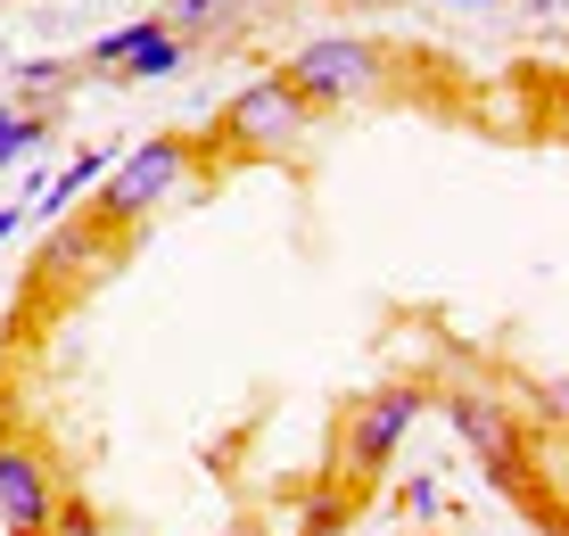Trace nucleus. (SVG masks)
<instances>
[{
    "label": "nucleus",
    "instance_id": "obj_1",
    "mask_svg": "<svg viewBox=\"0 0 569 536\" xmlns=\"http://www.w3.org/2000/svg\"><path fill=\"white\" fill-rule=\"evenodd\" d=\"M190 166H199V141H182V132H157V141L124 149V157L100 173V207H91V224H100V231L141 224L149 207H166V198L190 182Z\"/></svg>",
    "mask_w": 569,
    "mask_h": 536
},
{
    "label": "nucleus",
    "instance_id": "obj_2",
    "mask_svg": "<svg viewBox=\"0 0 569 536\" xmlns=\"http://www.w3.org/2000/svg\"><path fill=\"white\" fill-rule=\"evenodd\" d=\"M281 75L298 83L306 108H356V99H380L388 91V50L363 42V33H313Z\"/></svg>",
    "mask_w": 569,
    "mask_h": 536
},
{
    "label": "nucleus",
    "instance_id": "obj_3",
    "mask_svg": "<svg viewBox=\"0 0 569 536\" xmlns=\"http://www.w3.org/2000/svg\"><path fill=\"white\" fill-rule=\"evenodd\" d=\"M298 141H313V108L298 99L289 75H257L248 91H231L223 149H240V157H289Z\"/></svg>",
    "mask_w": 569,
    "mask_h": 536
},
{
    "label": "nucleus",
    "instance_id": "obj_4",
    "mask_svg": "<svg viewBox=\"0 0 569 536\" xmlns=\"http://www.w3.org/2000/svg\"><path fill=\"white\" fill-rule=\"evenodd\" d=\"M446 421L462 429V446L479 454V470H487V479H496L503 495H528V438L512 429V413H503L496 396L455 388V396H446Z\"/></svg>",
    "mask_w": 569,
    "mask_h": 536
},
{
    "label": "nucleus",
    "instance_id": "obj_5",
    "mask_svg": "<svg viewBox=\"0 0 569 536\" xmlns=\"http://www.w3.org/2000/svg\"><path fill=\"white\" fill-rule=\"evenodd\" d=\"M421 405H429V396H421L413 380H397V388L363 396V405H356V421H347V479H371V470H388V454L413 438Z\"/></svg>",
    "mask_w": 569,
    "mask_h": 536
},
{
    "label": "nucleus",
    "instance_id": "obj_6",
    "mask_svg": "<svg viewBox=\"0 0 569 536\" xmlns=\"http://www.w3.org/2000/svg\"><path fill=\"white\" fill-rule=\"evenodd\" d=\"M58 520V479H50V463L33 446H17V438H0V528L9 536H50Z\"/></svg>",
    "mask_w": 569,
    "mask_h": 536
},
{
    "label": "nucleus",
    "instance_id": "obj_7",
    "mask_svg": "<svg viewBox=\"0 0 569 536\" xmlns=\"http://www.w3.org/2000/svg\"><path fill=\"white\" fill-rule=\"evenodd\" d=\"M108 166H116L108 149H83V157H67L58 173H42V190L26 198V215H50V224H67V215H74V198H83V190H100V173H108Z\"/></svg>",
    "mask_w": 569,
    "mask_h": 536
},
{
    "label": "nucleus",
    "instance_id": "obj_8",
    "mask_svg": "<svg viewBox=\"0 0 569 536\" xmlns=\"http://www.w3.org/2000/svg\"><path fill=\"white\" fill-rule=\"evenodd\" d=\"M182 58H190V42L166 26V17H157L141 42L124 50V67H116V75H124V83H166V75H182Z\"/></svg>",
    "mask_w": 569,
    "mask_h": 536
},
{
    "label": "nucleus",
    "instance_id": "obj_9",
    "mask_svg": "<svg viewBox=\"0 0 569 536\" xmlns=\"http://www.w3.org/2000/svg\"><path fill=\"white\" fill-rule=\"evenodd\" d=\"M83 83V67H67V58H17V108H58V91Z\"/></svg>",
    "mask_w": 569,
    "mask_h": 536
},
{
    "label": "nucleus",
    "instance_id": "obj_10",
    "mask_svg": "<svg viewBox=\"0 0 569 536\" xmlns=\"http://www.w3.org/2000/svg\"><path fill=\"white\" fill-rule=\"evenodd\" d=\"M91 256H100V231H91V224H58L50 248H42V281H74Z\"/></svg>",
    "mask_w": 569,
    "mask_h": 536
},
{
    "label": "nucleus",
    "instance_id": "obj_11",
    "mask_svg": "<svg viewBox=\"0 0 569 536\" xmlns=\"http://www.w3.org/2000/svg\"><path fill=\"white\" fill-rule=\"evenodd\" d=\"M50 132L42 108H17V99H0V173L17 166V157H33V141Z\"/></svg>",
    "mask_w": 569,
    "mask_h": 536
},
{
    "label": "nucleus",
    "instance_id": "obj_12",
    "mask_svg": "<svg viewBox=\"0 0 569 536\" xmlns=\"http://www.w3.org/2000/svg\"><path fill=\"white\" fill-rule=\"evenodd\" d=\"M231 17H240V0H173V17H166V26L190 42V33H223Z\"/></svg>",
    "mask_w": 569,
    "mask_h": 536
},
{
    "label": "nucleus",
    "instance_id": "obj_13",
    "mask_svg": "<svg viewBox=\"0 0 569 536\" xmlns=\"http://www.w3.org/2000/svg\"><path fill=\"white\" fill-rule=\"evenodd\" d=\"M149 26H157V9H149V17H132V26H116V33H100V42H91L83 58H91V67H100V75H116V67H124V50L141 42Z\"/></svg>",
    "mask_w": 569,
    "mask_h": 536
},
{
    "label": "nucleus",
    "instance_id": "obj_14",
    "mask_svg": "<svg viewBox=\"0 0 569 536\" xmlns=\"http://www.w3.org/2000/svg\"><path fill=\"white\" fill-rule=\"evenodd\" d=\"M50 536H116L91 504H58V520H50Z\"/></svg>",
    "mask_w": 569,
    "mask_h": 536
},
{
    "label": "nucleus",
    "instance_id": "obj_15",
    "mask_svg": "<svg viewBox=\"0 0 569 536\" xmlns=\"http://www.w3.org/2000/svg\"><path fill=\"white\" fill-rule=\"evenodd\" d=\"M339 520H347L339 495H313V504H306V536H339Z\"/></svg>",
    "mask_w": 569,
    "mask_h": 536
},
{
    "label": "nucleus",
    "instance_id": "obj_16",
    "mask_svg": "<svg viewBox=\"0 0 569 536\" xmlns=\"http://www.w3.org/2000/svg\"><path fill=\"white\" fill-rule=\"evenodd\" d=\"M405 512H413V520H438V479H413V487H405Z\"/></svg>",
    "mask_w": 569,
    "mask_h": 536
},
{
    "label": "nucleus",
    "instance_id": "obj_17",
    "mask_svg": "<svg viewBox=\"0 0 569 536\" xmlns=\"http://www.w3.org/2000/svg\"><path fill=\"white\" fill-rule=\"evenodd\" d=\"M17 224H26V207H0V248L17 240Z\"/></svg>",
    "mask_w": 569,
    "mask_h": 536
},
{
    "label": "nucleus",
    "instance_id": "obj_18",
    "mask_svg": "<svg viewBox=\"0 0 569 536\" xmlns=\"http://www.w3.org/2000/svg\"><path fill=\"white\" fill-rule=\"evenodd\" d=\"M528 9H537L545 26H561V9H569V0H528Z\"/></svg>",
    "mask_w": 569,
    "mask_h": 536
},
{
    "label": "nucleus",
    "instance_id": "obj_19",
    "mask_svg": "<svg viewBox=\"0 0 569 536\" xmlns=\"http://www.w3.org/2000/svg\"><path fill=\"white\" fill-rule=\"evenodd\" d=\"M455 9H496V0H455Z\"/></svg>",
    "mask_w": 569,
    "mask_h": 536
},
{
    "label": "nucleus",
    "instance_id": "obj_20",
    "mask_svg": "<svg viewBox=\"0 0 569 536\" xmlns=\"http://www.w3.org/2000/svg\"><path fill=\"white\" fill-rule=\"evenodd\" d=\"M0 9H17V0H0Z\"/></svg>",
    "mask_w": 569,
    "mask_h": 536
}]
</instances>
